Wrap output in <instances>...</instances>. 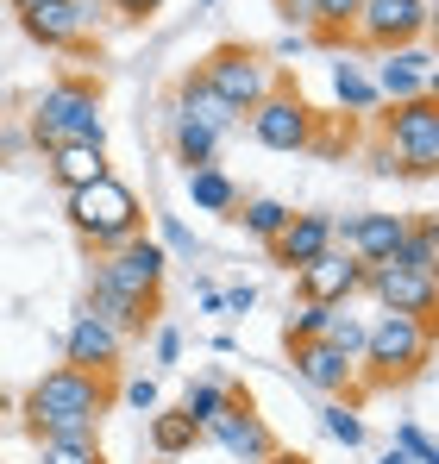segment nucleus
I'll use <instances>...</instances> for the list:
<instances>
[{
    "instance_id": "obj_1",
    "label": "nucleus",
    "mask_w": 439,
    "mask_h": 464,
    "mask_svg": "<svg viewBox=\"0 0 439 464\" xmlns=\"http://www.w3.org/2000/svg\"><path fill=\"white\" fill-rule=\"evenodd\" d=\"M107 408H113L107 377H94V371H70V364L44 371L38 383L25 389V401H19L32 440H101Z\"/></svg>"
},
{
    "instance_id": "obj_2",
    "label": "nucleus",
    "mask_w": 439,
    "mask_h": 464,
    "mask_svg": "<svg viewBox=\"0 0 439 464\" xmlns=\"http://www.w3.org/2000/svg\"><path fill=\"white\" fill-rule=\"evenodd\" d=\"M63 214H70L75 238L94 245V257L113 251V245H126L132 232H145V208H139V195H132L120 176H101V182H88V188H70V195H63Z\"/></svg>"
},
{
    "instance_id": "obj_3",
    "label": "nucleus",
    "mask_w": 439,
    "mask_h": 464,
    "mask_svg": "<svg viewBox=\"0 0 439 464\" xmlns=\"http://www.w3.org/2000/svg\"><path fill=\"white\" fill-rule=\"evenodd\" d=\"M32 145L38 151H57V145H107V126H101V94L88 82H51L38 101H32Z\"/></svg>"
},
{
    "instance_id": "obj_4",
    "label": "nucleus",
    "mask_w": 439,
    "mask_h": 464,
    "mask_svg": "<svg viewBox=\"0 0 439 464\" xmlns=\"http://www.w3.org/2000/svg\"><path fill=\"white\" fill-rule=\"evenodd\" d=\"M370 364V383L389 389V383H408L434 364V320H408V314H376L365 326V352Z\"/></svg>"
},
{
    "instance_id": "obj_5",
    "label": "nucleus",
    "mask_w": 439,
    "mask_h": 464,
    "mask_svg": "<svg viewBox=\"0 0 439 464\" xmlns=\"http://www.w3.org/2000/svg\"><path fill=\"white\" fill-rule=\"evenodd\" d=\"M195 76L208 82V88H214V94L232 107V113H239V120H245V113H251V107L277 88V70H270L258 51H245V44H220V51H208V63H201Z\"/></svg>"
},
{
    "instance_id": "obj_6",
    "label": "nucleus",
    "mask_w": 439,
    "mask_h": 464,
    "mask_svg": "<svg viewBox=\"0 0 439 464\" xmlns=\"http://www.w3.org/2000/svg\"><path fill=\"white\" fill-rule=\"evenodd\" d=\"M383 145L402 157L408 176H434L439 169V94L402 101L383 113Z\"/></svg>"
},
{
    "instance_id": "obj_7",
    "label": "nucleus",
    "mask_w": 439,
    "mask_h": 464,
    "mask_svg": "<svg viewBox=\"0 0 439 464\" xmlns=\"http://www.w3.org/2000/svg\"><path fill=\"white\" fill-rule=\"evenodd\" d=\"M163 276H170V251H163L157 238H145V232H132L126 245L101 251V264H94V283L126 289V295H139V302H157Z\"/></svg>"
},
{
    "instance_id": "obj_8",
    "label": "nucleus",
    "mask_w": 439,
    "mask_h": 464,
    "mask_svg": "<svg viewBox=\"0 0 439 464\" xmlns=\"http://www.w3.org/2000/svg\"><path fill=\"white\" fill-rule=\"evenodd\" d=\"M245 126H251V139L264 145V151H307V139H314V107L295 94V88H270L251 113H245Z\"/></svg>"
},
{
    "instance_id": "obj_9",
    "label": "nucleus",
    "mask_w": 439,
    "mask_h": 464,
    "mask_svg": "<svg viewBox=\"0 0 439 464\" xmlns=\"http://www.w3.org/2000/svg\"><path fill=\"white\" fill-rule=\"evenodd\" d=\"M358 289H370L383 314H408V320H434V308H439V283L421 276V270H408L402 257L365 264V283H358Z\"/></svg>"
},
{
    "instance_id": "obj_10",
    "label": "nucleus",
    "mask_w": 439,
    "mask_h": 464,
    "mask_svg": "<svg viewBox=\"0 0 439 464\" xmlns=\"http://www.w3.org/2000/svg\"><path fill=\"white\" fill-rule=\"evenodd\" d=\"M352 32L365 38L370 51H408L427 32V0H365Z\"/></svg>"
},
{
    "instance_id": "obj_11",
    "label": "nucleus",
    "mask_w": 439,
    "mask_h": 464,
    "mask_svg": "<svg viewBox=\"0 0 439 464\" xmlns=\"http://www.w3.org/2000/svg\"><path fill=\"white\" fill-rule=\"evenodd\" d=\"M327 227H333V245H346L358 264H389V257H402L408 214H339Z\"/></svg>"
},
{
    "instance_id": "obj_12",
    "label": "nucleus",
    "mask_w": 439,
    "mask_h": 464,
    "mask_svg": "<svg viewBox=\"0 0 439 464\" xmlns=\"http://www.w3.org/2000/svg\"><path fill=\"white\" fill-rule=\"evenodd\" d=\"M358 283H365V264H358L352 251H339V245L295 270V295H301V302H320V308H346V302L358 295Z\"/></svg>"
},
{
    "instance_id": "obj_13",
    "label": "nucleus",
    "mask_w": 439,
    "mask_h": 464,
    "mask_svg": "<svg viewBox=\"0 0 439 464\" xmlns=\"http://www.w3.org/2000/svg\"><path fill=\"white\" fill-rule=\"evenodd\" d=\"M370 88H376V101L402 107V101L439 94V70H434V57H427L421 44H408V51H383V63H376Z\"/></svg>"
},
{
    "instance_id": "obj_14",
    "label": "nucleus",
    "mask_w": 439,
    "mask_h": 464,
    "mask_svg": "<svg viewBox=\"0 0 439 464\" xmlns=\"http://www.w3.org/2000/svg\"><path fill=\"white\" fill-rule=\"evenodd\" d=\"M94 13H101V0H44V6L25 13L19 25H25V38L44 44V51H82Z\"/></svg>"
},
{
    "instance_id": "obj_15",
    "label": "nucleus",
    "mask_w": 439,
    "mask_h": 464,
    "mask_svg": "<svg viewBox=\"0 0 439 464\" xmlns=\"http://www.w3.org/2000/svg\"><path fill=\"white\" fill-rule=\"evenodd\" d=\"M120 352H126V339H120L107 320H94L88 308L75 314L70 333H63V364H70V371H94V377H107V371H120Z\"/></svg>"
},
{
    "instance_id": "obj_16",
    "label": "nucleus",
    "mask_w": 439,
    "mask_h": 464,
    "mask_svg": "<svg viewBox=\"0 0 439 464\" xmlns=\"http://www.w3.org/2000/svg\"><path fill=\"white\" fill-rule=\"evenodd\" d=\"M201 433H214V440L239 464H264L270 452H277V433L264 427V414H251V401H232V408H226V414H214Z\"/></svg>"
},
{
    "instance_id": "obj_17",
    "label": "nucleus",
    "mask_w": 439,
    "mask_h": 464,
    "mask_svg": "<svg viewBox=\"0 0 439 464\" xmlns=\"http://www.w3.org/2000/svg\"><path fill=\"white\" fill-rule=\"evenodd\" d=\"M289 364H295L301 383L327 389V395L352 389V377H358V358H346V352L327 345V339H289Z\"/></svg>"
},
{
    "instance_id": "obj_18",
    "label": "nucleus",
    "mask_w": 439,
    "mask_h": 464,
    "mask_svg": "<svg viewBox=\"0 0 439 464\" xmlns=\"http://www.w3.org/2000/svg\"><path fill=\"white\" fill-rule=\"evenodd\" d=\"M333 214H289V227L270 238V257L283 264V270H301V264H314L320 251H333V227H327Z\"/></svg>"
},
{
    "instance_id": "obj_19",
    "label": "nucleus",
    "mask_w": 439,
    "mask_h": 464,
    "mask_svg": "<svg viewBox=\"0 0 439 464\" xmlns=\"http://www.w3.org/2000/svg\"><path fill=\"white\" fill-rule=\"evenodd\" d=\"M44 169H51V182H57L63 195L101 182V176H113V169H107V145H57V151H44Z\"/></svg>"
},
{
    "instance_id": "obj_20",
    "label": "nucleus",
    "mask_w": 439,
    "mask_h": 464,
    "mask_svg": "<svg viewBox=\"0 0 439 464\" xmlns=\"http://www.w3.org/2000/svg\"><path fill=\"white\" fill-rule=\"evenodd\" d=\"M176 120H189V126H201V132H214V139L239 126V113H232L201 76H182V88H176Z\"/></svg>"
},
{
    "instance_id": "obj_21",
    "label": "nucleus",
    "mask_w": 439,
    "mask_h": 464,
    "mask_svg": "<svg viewBox=\"0 0 439 464\" xmlns=\"http://www.w3.org/2000/svg\"><path fill=\"white\" fill-rule=\"evenodd\" d=\"M88 314H94V320H107L120 339H132V333H145V326H151L157 302H139V295H126V289L94 283V289H88Z\"/></svg>"
},
{
    "instance_id": "obj_22",
    "label": "nucleus",
    "mask_w": 439,
    "mask_h": 464,
    "mask_svg": "<svg viewBox=\"0 0 439 464\" xmlns=\"http://www.w3.org/2000/svg\"><path fill=\"white\" fill-rule=\"evenodd\" d=\"M358 6H365V0H283V13H289L295 25H314L320 38H339V32H352Z\"/></svg>"
},
{
    "instance_id": "obj_23",
    "label": "nucleus",
    "mask_w": 439,
    "mask_h": 464,
    "mask_svg": "<svg viewBox=\"0 0 439 464\" xmlns=\"http://www.w3.org/2000/svg\"><path fill=\"white\" fill-rule=\"evenodd\" d=\"M201 446V427L182 414V408H151V452L157 459H182Z\"/></svg>"
},
{
    "instance_id": "obj_24",
    "label": "nucleus",
    "mask_w": 439,
    "mask_h": 464,
    "mask_svg": "<svg viewBox=\"0 0 439 464\" xmlns=\"http://www.w3.org/2000/svg\"><path fill=\"white\" fill-rule=\"evenodd\" d=\"M189 201H195V214H226L232 220V208L245 195H239V182L226 169H189Z\"/></svg>"
},
{
    "instance_id": "obj_25",
    "label": "nucleus",
    "mask_w": 439,
    "mask_h": 464,
    "mask_svg": "<svg viewBox=\"0 0 439 464\" xmlns=\"http://www.w3.org/2000/svg\"><path fill=\"white\" fill-rule=\"evenodd\" d=\"M232 401H245V395H239L232 383H220V377H195V383L182 389V414H189L195 427H208V420H214V414H226Z\"/></svg>"
},
{
    "instance_id": "obj_26",
    "label": "nucleus",
    "mask_w": 439,
    "mask_h": 464,
    "mask_svg": "<svg viewBox=\"0 0 439 464\" xmlns=\"http://www.w3.org/2000/svg\"><path fill=\"white\" fill-rule=\"evenodd\" d=\"M402 264H408V270H421V276H439V220H434V214L408 220V238H402Z\"/></svg>"
},
{
    "instance_id": "obj_27",
    "label": "nucleus",
    "mask_w": 439,
    "mask_h": 464,
    "mask_svg": "<svg viewBox=\"0 0 439 464\" xmlns=\"http://www.w3.org/2000/svg\"><path fill=\"white\" fill-rule=\"evenodd\" d=\"M232 220L251 232V238H264V245H270L277 232L289 227V208H283V201H270V195H258V201H239V208H232Z\"/></svg>"
},
{
    "instance_id": "obj_28",
    "label": "nucleus",
    "mask_w": 439,
    "mask_h": 464,
    "mask_svg": "<svg viewBox=\"0 0 439 464\" xmlns=\"http://www.w3.org/2000/svg\"><path fill=\"white\" fill-rule=\"evenodd\" d=\"M214 157H220L214 132H201V126L176 120V163H182V169H214Z\"/></svg>"
},
{
    "instance_id": "obj_29",
    "label": "nucleus",
    "mask_w": 439,
    "mask_h": 464,
    "mask_svg": "<svg viewBox=\"0 0 439 464\" xmlns=\"http://www.w3.org/2000/svg\"><path fill=\"white\" fill-rule=\"evenodd\" d=\"M333 94H339L346 113H370L376 107V88H370V76L358 63H333Z\"/></svg>"
},
{
    "instance_id": "obj_30",
    "label": "nucleus",
    "mask_w": 439,
    "mask_h": 464,
    "mask_svg": "<svg viewBox=\"0 0 439 464\" xmlns=\"http://www.w3.org/2000/svg\"><path fill=\"white\" fill-rule=\"evenodd\" d=\"M38 464H107L101 440H38Z\"/></svg>"
},
{
    "instance_id": "obj_31",
    "label": "nucleus",
    "mask_w": 439,
    "mask_h": 464,
    "mask_svg": "<svg viewBox=\"0 0 439 464\" xmlns=\"http://www.w3.org/2000/svg\"><path fill=\"white\" fill-rule=\"evenodd\" d=\"M320 427H327V440H339L346 452H352V446H365V420H358L346 401H327V408H320Z\"/></svg>"
},
{
    "instance_id": "obj_32",
    "label": "nucleus",
    "mask_w": 439,
    "mask_h": 464,
    "mask_svg": "<svg viewBox=\"0 0 439 464\" xmlns=\"http://www.w3.org/2000/svg\"><path fill=\"white\" fill-rule=\"evenodd\" d=\"M395 452H402L408 464H439V446L427 440L421 420H395Z\"/></svg>"
},
{
    "instance_id": "obj_33",
    "label": "nucleus",
    "mask_w": 439,
    "mask_h": 464,
    "mask_svg": "<svg viewBox=\"0 0 439 464\" xmlns=\"http://www.w3.org/2000/svg\"><path fill=\"white\" fill-rule=\"evenodd\" d=\"M327 345H339L346 358H358L365 352V320L358 314H346V308H333V320H327V333H320Z\"/></svg>"
},
{
    "instance_id": "obj_34",
    "label": "nucleus",
    "mask_w": 439,
    "mask_h": 464,
    "mask_svg": "<svg viewBox=\"0 0 439 464\" xmlns=\"http://www.w3.org/2000/svg\"><path fill=\"white\" fill-rule=\"evenodd\" d=\"M157 245H163L170 257H195V251H201V245H195V232L182 227L176 214H163V220H157Z\"/></svg>"
},
{
    "instance_id": "obj_35",
    "label": "nucleus",
    "mask_w": 439,
    "mask_h": 464,
    "mask_svg": "<svg viewBox=\"0 0 439 464\" xmlns=\"http://www.w3.org/2000/svg\"><path fill=\"white\" fill-rule=\"evenodd\" d=\"M327 320H333V308H320V302H301V314H289V339H320L327 333Z\"/></svg>"
},
{
    "instance_id": "obj_36",
    "label": "nucleus",
    "mask_w": 439,
    "mask_h": 464,
    "mask_svg": "<svg viewBox=\"0 0 439 464\" xmlns=\"http://www.w3.org/2000/svg\"><path fill=\"white\" fill-rule=\"evenodd\" d=\"M251 308H258V289H251V283H239V289H220V314H232V320H245Z\"/></svg>"
},
{
    "instance_id": "obj_37",
    "label": "nucleus",
    "mask_w": 439,
    "mask_h": 464,
    "mask_svg": "<svg viewBox=\"0 0 439 464\" xmlns=\"http://www.w3.org/2000/svg\"><path fill=\"white\" fill-rule=\"evenodd\" d=\"M182 358V333L176 326H157V364H176Z\"/></svg>"
},
{
    "instance_id": "obj_38",
    "label": "nucleus",
    "mask_w": 439,
    "mask_h": 464,
    "mask_svg": "<svg viewBox=\"0 0 439 464\" xmlns=\"http://www.w3.org/2000/svg\"><path fill=\"white\" fill-rule=\"evenodd\" d=\"M126 401H132L139 414H151V408H157V383H151V377H139V383H126Z\"/></svg>"
},
{
    "instance_id": "obj_39",
    "label": "nucleus",
    "mask_w": 439,
    "mask_h": 464,
    "mask_svg": "<svg viewBox=\"0 0 439 464\" xmlns=\"http://www.w3.org/2000/svg\"><path fill=\"white\" fill-rule=\"evenodd\" d=\"M107 6H113L120 19H151V13H157L163 0H107Z\"/></svg>"
},
{
    "instance_id": "obj_40",
    "label": "nucleus",
    "mask_w": 439,
    "mask_h": 464,
    "mask_svg": "<svg viewBox=\"0 0 439 464\" xmlns=\"http://www.w3.org/2000/svg\"><path fill=\"white\" fill-rule=\"evenodd\" d=\"M370 169H376V176H408V169H402V157L389 151V145H376V151H370Z\"/></svg>"
},
{
    "instance_id": "obj_41",
    "label": "nucleus",
    "mask_w": 439,
    "mask_h": 464,
    "mask_svg": "<svg viewBox=\"0 0 439 464\" xmlns=\"http://www.w3.org/2000/svg\"><path fill=\"white\" fill-rule=\"evenodd\" d=\"M264 464H314V459H307V452H283V446H277V452H270Z\"/></svg>"
},
{
    "instance_id": "obj_42",
    "label": "nucleus",
    "mask_w": 439,
    "mask_h": 464,
    "mask_svg": "<svg viewBox=\"0 0 439 464\" xmlns=\"http://www.w3.org/2000/svg\"><path fill=\"white\" fill-rule=\"evenodd\" d=\"M38 6H44V0H13V13H19V19H25V13H38Z\"/></svg>"
},
{
    "instance_id": "obj_43",
    "label": "nucleus",
    "mask_w": 439,
    "mask_h": 464,
    "mask_svg": "<svg viewBox=\"0 0 439 464\" xmlns=\"http://www.w3.org/2000/svg\"><path fill=\"white\" fill-rule=\"evenodd\" d=\"M376 464H408V459H402V452H395V446H389V452H383V459H376Z\"/></svg>"
},
{
    "instance_id": "obj_44",
    "label": "nucleus",
    "mask_w": 439,
    "mask_h": 464,
    "mask_svg": "<svg viewBox=\"0 0 439 464\" xmlns=\"http://www.w3.org/2000/svg\"><path fill=\"white\" fill-rule=\"evenodd\" d=\"M0 414H6V395H0Z\"/></svg>"
},
{
    "instance_id": "obj_45",
    "label": "nucleus",
    "mask_w": 439,
    "mask_h": 464,
    "mask_svg": "<svg viewBox=\"0 0 439 464\" xmlns=\"http://www.w3.org/2000/svg\"><path fill=\"white\" fill-rule=\"evenodd\" d=\"M0 151H6V139H0Z\"/></svg>"
}]
</instances>
